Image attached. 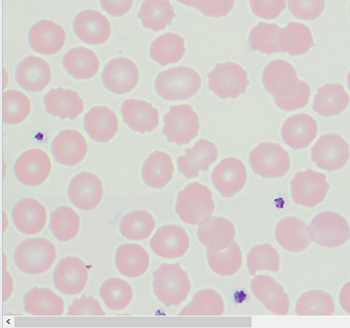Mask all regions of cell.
I'll return each mask as SVG.
<instances>
[{
    "label": "cell",
    "mask_w": 350,
    "mask_h": 328,
    "mask_svg": "<svg viewBox=\"0 0 350 328\" xmlns=\"http://www.w3.org/2000/svg\"><path fill=\"white\" fill-rule=\"evenodd\" d=\"M153 277L154 292L165 307L178 305L187 299L191 283L179 263L161 264Z\"/></svg>",
    "instance_id": "6da1fadb"
},
{
    "label": "cell",
    "mask_w": 350,
    "mask_h": 328,
    "mask_svg": "<svg viewBox=\"0 0 350 328\" xmlns=\"http://www.w3.org/2000/svg\"><path fill=\"white\" fill-rule=\"evenodd\" d=\"M163 120L165 125L162 131L169 142L182 146L189 144L198 135L199 118L190 105L171 106Z\"/></svg>",
    "instance_id": "8992f818"
},
{
    "label": "cell",
    "mask_w": 350,
    "mask_h": 328,
    "mask_svg": "<svg viewBox=\"0 0 350 328\" xmlns=\"http://www.w3.org/2000/svg\"><path fill=\"white\" fill-rule=\"evenodd\" d=\"M12 218L19 232L26 235H35L44 229L47 215L40 202L32 198H23L14 205Z\"/></svg>",
    "instance_id": "ffe728a7"
},
{
    "label": "cell",
    "mask_w": 350,
    "mask_h": 328,
    "mask_svg": "<svg viewBox=\"0 0 350 328\" xmlns=\"http://www.w3.org/2000/svg\"><path fill=\"white\" fill-rule=\"evenodd\" d=\"M99 293L107 308L112 310L126 308L133 299V290L130 284L118 277L105 280L100 288Z\"/></svg>",
    "instance_id": "ee69618b"
},
{
    "label": "cell",
    "mask_w": 350,
    "mask_h": 328,
    "mask_svg": "<svg viewBox=\"0 0 350 328\" xmlns=\"http://www.w3.org/2000/svg\"><path fill=\"white\" fill-rule=\"evenodd\" d=\"M198 225V239L209 249L224 250L232 243L235 236L233 223L224 217L211 216Z\"/></svg>",
    "instance_id": "cb8c5ba5"
},
{
    "label": "cell",
    "mask_w": 350,
    "mask_h": 328,
    "mask_svg": "<svg viewBox=\"0 0 350 328\" xmlns=\"http://www.w3.org/2000/svg\"><path fill=\"white\" fill-rule=\"evenodd\" d=\"M31 111V102L22 92L8 90L2 96L3 121L8 124H18L25 120Z\"/></svg>",
    "instance_id": "bcb514c9"
},
{
    "label": "cell",
    "mask_w": 350,
    "mask_h": 328,
    "mask_svg": "<svg viewBox=\"0 0 350 328\" xmlns=\"http://www.w3.org/2000/svg\"><path fill=\"white\" fill-rule=\"evenodd\" d=\"M297 80L295 69L289 62L283 59L269 62L262 72L264 87L273 96L282 94L289 90Z\"/></svg>",
    "instance_id": "1f68e13d"
},
{
    "label": "cell",
    "mask_w": 350,
    "mask_h": 328,
    "mask_svg": "<svg viewBox=\"0 0 350 328\" xmlns=\"http://www.w3.org/2000/svg\"><path fill=\"white\" fill-rule=\"evenodd\" d=\"M349 146L339 135H321L312 148V161L320 168L329 172L345 166L349 158Z\"/></svg>",
    "instance_id": "30bf717a"
},
{
    "label": "cell",
    "mask_w": 350,
    "mask_h": 328,
    "mask_svg": "<svg viewBox=\"0 0 350 328\" xmlns=\"http://www.w3.org/2000/svg\"><path fill=\"white\" fill-rule=\"evenodd\" d=\"M49 114L62 119H75L83 111V101L79 94L70 89H51L44 98Z\"/></svg>",
    "instance_id": "4316f807"
},
{
    "label": "cell",
    "mask_w": 350,
    "mask_h": 328,
    "mask_svg": "<svg viewBox=\"0 0 350 328\" xmlns=\"http://www.w3.org/2000/svg\"><path fill=\"white\" fill-rule=\"evenodd\" d=\"M280 29L281 27L275 23L260 22L252 29L249 36L252 49L268 55L281 52Z\"/></svg>",
    "instance_id": "f6af8a7d"
},
{
    "label": "cell",
    "mask_w": 350,
    "mask_h": 328,
    "mask_svg": "<svg viewBox=\"0 0 350 328\" xmlns=\"http://www.w3.org/2000/svg\"><path fill=\"white\" fill-rule=\"evenodd\" d=\"M72 27L75 35L89 44H103L111 35V25L107 18L94 10L78 13L73 20Z\"/></svg>",
    "instance_id": "2e32d148"
},
{
    "label": "cell",
    "mask_w": 350,
    "mask_h": 328,
    "mask_svg": "<svg viewBox=\"0 0 350 328\" xmlns=\"http://www.w3.org/2000/svg\"><path fill=\"white\" fill-rule=\"evenodd\" d=\"M250 1L254 14L267 20L277 18L286 8V0H250Z\"/></svg>",
    "instance_id": "f5cc1de1"
},
{
    "label": "cell",
    "mask_w": 350,
    "mask_h": 328,
    "mask_svg": "<svg viewBox=\"0 0 350 328\" xmlns=\"http://www.w3.org/2000/svg\"><path fill=\"white\" fill-rule=\"evenodd\" d=\"M103 186L95 174L83 172L75 175L70 182L68 195L77 208L83 210L94 209L103 195Z\"/></svg>",
    "instance_id": "5bb4252c"
},
{
    "label": "cell",
    "mask_w": 350,
    "mask_h": 328,
    "mask_svg": "<svg viewBox=\"0 0 350 328\" xmlns=\"http://www.w3.org/2000/svg\"><path fill=\"white\" fill-rule=\"evenodd\" d=\"M310 89L308 84L297 79L292 87L285 93L274 96L277 106L282 110L290 111L305 107L310 98Z\"/></svg>",
    "instance_id": "c3c4849f"
},
{
    "label": "cell",
    "mask_w": 350,
    "mask_h": 328,
    "mask_svg": "<svg viewBox=\"0 0 350 328\" xmlns=\"http://www.w3.org/2000/svg\"><path fill=\"white\" fill-rule=\"evenodd\" d=\"M291 186L293 201L308 208L322 202L329 188L325 175L310 169L297 173Z\"/></svg>",
    "instance_id": "9c48e42d"
},
{
    "label": "cell",
    "mask_w": 350,
    "mask_h": 328,
    "mask_svg": "<svg viewBox=\"0 0 350 328\" xmlns=\"http://www.w3.org/2000/svg\"><path fill=\"white\" fill-rule=\"evenodd\" d=\"M315 120L306 113L294 115L283 124L282 137L284 142L293 149L309 146L317 134Z\"/></svg>",
    "instance_id": "484cf974"
},
{
    "label": "cell",
    "mask_w": 350,
    "mask_h": 328,
    "mask_svg": "<svg viewBox=\"0 0 350 328\" xmlns=\"http://www.w3.org/2000/svg\"><path fill=\"white\" fill-rule=\"evenodd\" d=\"M280 44L282 53L291 55L304 54L314 45L311 31L304 24L289 23L280 29Z\"/></svg>",
    "instance_id": "8d00e7d4"
},
{
    "label": "cell",
    "mask_w": 350,
    "mask_h": 328,
    "mask_svg": "<svg viewBox=\"0 0 350 328\" xmlns=\"http://www.w3.org/2000/svg\"><path fill=\"white\" fill-rule=\"evenodd\" d=\"M224 303L221 295L210 288L198 292L191 301L178 314L179 316H221Z\"/></svg>",
    "instance_id": "ab89813d"
},
{
    "label": "cell",
    "mask_w": 350,
    "mask_h": 328,
    "mask_svg": "<svg viewBox=\"0 0 350 328\" xmlns=\"http://www.w3.org/2000/svg\"><path fill=\"white\" fill-rule=\"evenodd\" d=\"M55 286L67 295L80 293L88 279V270L84 262L75 256H67L57 264L53 275Z\"/></svg>",
    "instance_id": "7c38bea8"
},
{
    "label": "cell",
    "mask_w": 350,
    "mask_h": 328,
    "mask_svg": "<svg viewBox=\"0 0 350 328\" xmlns=\"http://www.w3.org/2000/svg\"><path fill=\"white\" fill-rule=\"evenodd\" d=\"M275 236L282 248L291 252L305 250L312 241L306 223L295 217L280 220L276 226Z\"/></svg>",
    "instance_id": "83f0119b"
},
{
    "label": "cell",
    "mask_w": 350,
    "mask_h": 328,
    "mask_svg": "<svg viewBox=\"0 0 350 328\" xmlns=\"http://www.w3.org/2000/svg\"><path fill=\"white\" fill-rule=\"evenodd\" d=\"M280 256L270 244H261L252 248L247 255V265L252 275L257 271L267 270L277 272L280 269Z\"/></svg>",
    "instance_id": "7dc6e473"
},
{
    "label": "cell",
    "mask_w": 350,
    "mask_h": 328,
    "mask_svg": "<svg viewBox=\"0 0 350 328\" xmlns=\"http://www.w3.org/2000/svg\"><path fill=\"white\" fill-rule=\"evenodd\" d=\"M121 113L124 122L132 130L150 133L159 125V111L147 101L129 99L124 101Z\"/></svg>",
    "instance_id": "d4e9b609"
},
{
    "label": "cell",
    "mask_w": 350,
    "mask_h": 328,
    "mask_svg": "<svg viewBox=\"0 0 350 328\" xmlns=\"http://www.w3.org/2000/svg\"><path fill=\"white\" fill-rule=\"evenodd\" d=\"M339 301L342 309L350 314V281L342 286L340 292Z\"/></svg>",
    "instance_id": "9f6ffc18"
},
{
    "label": "cell",
    "mask_w": 350,
    "mask_h": 328,
    "mask_svg": "<svg viewBox=\"0 0 350 328\" xmlns=\"http://www.w3.org/2000/svg\"><path fill=\"white\" fill-rule=\"evenodd\" d=\"M187 6L193 7V0H177Z\"/></svg>",
    "instance_id": "6f0895ef"
},
{
    "label": "cell",
    "mask_w": 350,
    "mask_h": 328,
    "mask_svg": "<svg viewBox=\"0 0 350 328\" xmlns=\"http://www.w3.org/2000/svg\"><path fill=\"white\" fill-rule=\"evenodd\" d=\"M150 245L158 256L174 259L185 254L189 247V238L182 227L166 225L157 230L150 239Z\"/></svg>",
    "instance_id": "e0dca14e"
},
{
    "label": "cell",
    "mask_w": 350,
    "mask_h": 328,
    "mask_svg": "<svg viewBox=\"0 0 350 328\" xmlns=\"http://www.w3.org/2000/svg\"><path fill=\"white\" fill-rule=\"evenodd\" d=\"M88 144L82 134L72 129L61 131L53 140L51 152L57 162L73 166L83 160Z\"/></svg>",
    "instance_id": "44dd1931"
},
{
    "label": "cell",
    "mask_w": 350,
    "mask_h": 328,
    "mask_svg": "<svg viewBox=\"0 0 350 328\" xmlns=\"http://www.w3.org/2000/svg\"><path fill=\"white\" fill-rule=\"evenodd\" d=\"M66 71L77 79H89L95 76L100 67L96 54L90 49L78 46L68 51L63 57Z\"/></svg>",
    "instance_id": "836d02e7"
},
{
    "label": "cell",
    "mask_w": 350,
    "mask_h": 328,
    "mask_svg": "<svg viewBox=\"0 0 350 328\" xmlns=\"http://www.w3.org/2000/svg\"><path fill=\"white\" fill-rule=\"evenodd\" d=\"M206 256L211 269L221 276L234 275L239 270L242 264L241 251L234 241L224 250L207 249Z\"/></svg>",
    "instance_id": "7bdbcfd3"
},
{
    "label": "cell",
    "mask_w": 350,
    "mask_h": 328,
    "mask_svg": "<svg viewBox=\"0 0 350 328\" xmlns=\"http://www.w3.org/2000/svg\"><path fill=\"white\" fill-rule=\"evenodd\" d=\"M79 227L80 217L68 206L58 207L51 213L49 228L60 242H67L75 238Z\"/></svg>",
    "instance_id": "60d3db41"
},
{
    "label": "cell",
    "mask_w": 350,
    "mask_h": 328,
    "mask_svg": "<svg viewBox=\"0 0 350 328\" xmlns=\"http://www.w3.org/2000/svg\"><path fill=\"white\" fill-rule=\"evenodd\" d=\"M174 172V166L171 156L165 152L156 150L144 161L142 175L148 186L162 189L171 181Z\"/></svg>",
    "instance_id": "d6a6232c"
},
{
    "label": "cell",
    "mask_w": 350,
    "mask_h": 328,
    "mask_svg": "<svg viewBox=\"0 0 350 328\" xmlns=\"http://www.w3.org/2000/svg\"><path fill=\"white\" fill-rule=\"evenodd\" d=\"M308 233L312 241L328 248L339 247L350 238V228L347 220L332 211L316 215L308 227Z\"/></svg>",
    "instance_id": "5b68a950"
},
{
    "label": "cell",
    "mask_w": 350,
    "mask_h": 328,
    "mask_svg": "<svg viewBox=\"0 0 350 328\" xmlns=\"http://www.w3.org/2000/svg\"><path fill=\"white\" fill-rule=\"evenodd\" d=\"M185 150V154L178 157L177 164L180 172L188 178L198 176L200 171H206L218 156L216 146L204 139Z\"/></svg>",
    "instance_id": "7402d4cb"
},
{
    "label": "cell",
    "mask_w": 350,
    "mask_h": 328,
    "mask_svg": "<svg viewBox=\"0 0 350 328\" xmlns=\"http://www.w3.org/2000/svg\"><path fill=\"white\" fill-rule=\"evenodd\" d=\"M201 78L193 69L178 66L161 71L157 77L155 90L167 100L188 99L200 90Z\"/></svg>",
    "instance_id": "3957f363"
},
{
    "label": "cell",
    "mask_w": 350,
    "mask_h": 328,
    "mask_svg": "<svg viewBox=\"0 0 350 328\" xmlns=\"http://www.w3.org/2000/svg\"><path fill=\"white\" fill-rule=\"evenodd\" d=\"M139 77L138 68L132 60L126 57H116L105 66L102 81L110 92L123 94L135 88Z\"/></svg>",
    "instance_id": "4fadbf2b"
},
{
    "label": "cell",
    "mask_w": 350,
    "mask_h": 328,
    "mask_svg": "<svg viewBox=\"0 0 350 328\" xmlns=\"http://www.w3.org/2000/svg\"><path fill=\"white\" fill-rule=\"evenodd\" d=\"M349 13H350V11H349Z\"/></svg>",
    "instance_id": "91938a15"
},
{
    "label": "cell",
    "mask_w": 350,
    "mask_h": 328,
    "mask_svg": "<svg viewBox=\"0 0 350 328\" xmlns=\"http://www.w3.org/2000/svg\"><path fill=\"white\" fill-rule=\"evenodd\" d=\"M214 209L212 192L198 182L189 183L178 194L176 211L186 223H200L212 215Z\"/></svg>",
    "instance_id": "7a4b0ae2"
},
{
    "label": "cell",
    "mask_w": 350,
    "mask_h": 328,
    "mask_svg": "<svg viewBox=\"0 0 350 328\" xmlns=\"http://www.w3.org/2000/svg\"><path fill=\"white\" fill-rule=\"evenodd\" d=\"M212 181L217 191L224 197H230L239 192L247 180L243 163L234 157L223 159L212 172Z\"/></svg>",
    "instance_id": "9a60e30c"
},
{
    "label": "cell",
    "mask_w": 350,
    "mask_h": 328,
    "mask_svg": "<svg viewBox=\"0 0 350 328\" xmlns=\"http://www.w3.org/2000/svg\"><path fill=\"white\" fill-rule=\"evenodd\" d=\"M208 77L209 89L222 99L237 98L245 93L249 85L246 71L230 62L216 64Z\"/></svg>",
    "instance_id": "52a82bcc"
},
{
    "label": "cell",
    "mask_w": 350,
    "mask_h": 328,
    "mask_svg": "<svg viewBox=\"0 0 350 328\" xmlns=\"http://www.w3.org/2000/svg\"><path fill=\"white\" fill-rule=\"evenodd\" d=\"M349 100L342 85L328 83L318 89L314 98L313 109L322 116L336 115L347 107Z\"/></svg>",
    "instance_id": "e575fe53"
},
{
    "label": "cell",
    "mask_w": 350,
    "mask_h": 328,
    "mask_svg": "<svg viewBox=\"0 0 350 328\" xmlns=\"http://www.w3.org/2000/svg\"><path fill=\"white\" fill-rule=\"evenodd\" d=\"M15 77L18 84L24 90L33 92H40L51 81V66L42 58L31 55L18 63Z\"/></svg>",
    "instance_id": "603a6c76"
},
{
    "label": "cell",
    "mask_w": 350,
    "mask_h": 328,
    "mask_svg": "<svg viewBox=\"0 0 350 328\" xmlns=\"http://www.w3.org/2000/svg\"><path fill=\"white\" fill-rule=\"evenodd\" d=\"M176 16L168 0H144L137 13L142 25L154 31L164 29Z\"/></svg>",
    "instance_id": "d590c367"
},
{
    "label": "cell",
    "mask_w": 350,
    "mask_h": 328,
    "mask_svg": "<svg viewBox=\"0 0 350 328\" xmlns=\"http://www.w3.org/2000/svg\"><path fill=\"white\" fill-rule=\"evenodd\" d=\"M291 13L297 18L312 20L324 10L325 0H287Z\"/></svg>",
    "instance_id": "681fc988"
},
{
    "label": "cell",
    "mask_w": 350,
    "mask_h": 328,
    "mask_svg": "<svg viewBox=\"0 0 350 328\" xmlns=\"http://www.w3.org/2000/svg\"><path fill=\"white\" fill-rule=\"evenodd\" d=\"M56 258V249L48 239L32 238L23 241L14 253L17 268L29 275L41 274L51 268Z\"/></svg>",
    "instance_id": "277c9868"
},
{
    "label": "cell",
    "mask_w": 350,
    "mask_h": 328,
    "mask_svg": "<svg viewBox=\"0 0 350 328\" xmlns=\"http://www.w3.org/2000/svg\"><path fill=\"white\" fill-rule=\"evenodd\" d=\"M234 0H193V7L212 18L226 16L232 9Z\"/></svg>",
    "instance_id": "f907efd6"
},
{
    "label": "cell",
    "mask_w": 350,
    "mask_h": 328,
    "mask_svg": "<svg viewBox=\"0 0 350 328\" xmlns=\"http://www.w3.org/2000/svg\"><path fill=\"white\" fill-rule=\"evenodd\" d=\"M155 228V221L148 211L136 210L128 213L121 219L120 232L122 235L132 241L148 238Z\"/></svg>",
    "instance_id": "f35d334b"
},
{
    "label": "cell",
    "mask_w": 350,
    "mask_h": 328,
    "mask_svg": "<svg viewBox=\"0 0 350 328\" xmlns=\"http://www.w3.org/2000/svg\"><path fill=\"white\" fill-rule=\"evenodd\" d=\"M250 163L253 171L263 178L284 176L291 167L288 153L279 144L262 142L250 154Z\"/></svg>",
    "instance_id": "ba28073f"
},
{
    "label": "cell",
    "mask_w": 350,
    "mask_h": 328,
    "mask_svg": "<svg viewBox=\"0 0 350 328\" xmlns=\"http://www.w3.org/2000/svg\"><path fill=\"white\" fill-rule=\"evenodd\" d=\"M83 125L92 139L103 143L111 139L118 129L115 112L104 106L92 108L84 117Z\"/></svg>",
    "instance_id": "f1b7e54d"
},
{
    "label": "cell",
    "mask_w": 350,
    "mask_h": 328,
    "mask_svg": "<svg viewBox=\"0 0 350 328\" xmlns=\"http://www.w3.org/2000/svg\"><path fill=\"white\" fill-rule=\"evenodd\" d=\"M51 163L42 150L34 148L21 154L14 163V172L23 184L35 187L44 182L49 177Z\"/></svg>",
    "instance_id": "8fae6325"
},
{
    "label": "cell",
    "mask_w": 350,
    "mask_h": 328,
    "mask_svg": "<svg viewBox=\"0 0 350 328\" xmlns=\"http://www.w3.org/2000/svg\"><path fill=\"white\" fill-rule=\"evenodd\" d=\"M149 256L141 245L133 243L119 246L116 252L115 263L118 271L128 277L142 275L149 266Z\"/></svg>",
    "instance_id": "4dcf8cb0"
},
{
    "label": "cell",
    "mask_w": 350,
    "mask_h": 328,
    "mask_svg": "<svg viewBox=\"0 0 350 328\" xmlns=\"http://www.w3.org/2000/svg\"><path fill=\"white\" fill-rule=\"evenodd\" d=\"M254 297L272 313L286 315L289 311L290 301L282 286L269 275H256L251 282Z\"/></svg>",
    "instance_id": "ac0fdd59"
},
{
    "label": "cell",
    "mask_w": 350,
    "mask_h": 328,
    "mask_svg": "<svg viewBox=\"0 0 350 328\" xmlns=\"http://www.w3.org/2000/svg\"><path fill=\"white\" fill-rule=\"evenodd\" d=\"M347 83H348V87L350 89V72L347 75Z\"/></svg>",
    "instance_id": "680465c9"
},
{
    "label": "cell",
    "mask_w": 350,
    "mask_h": 328,
    "mask_svg": "<svg viewBox=\"0 0 350 328\" xmlns=\"http://www.w3.org/2000/svg\"><path fill=\"white\" fill-rule=\"evenodd\" d=\"M102 8L113 16L120 17L131 9L133 0H100Z\"/></svg>",
    "instance_id": "db71d44e"
},
{
    "label": "cell",
    "mask_w": 350,
    "mask_h": 328,
    "mask_svg": "<svg viewBox=\"0 0 350 328\" xmlns=\"http://www.w3.org/2000/svg\"><path fill=\"white\" fill-rule=\"evenodd\" d=\"M29 43L37 53L53 55L64 45L66 32L64 28L49 20H41L33 25L28 34Z\"/></svg>",
    "instance_id": "d6986e66"
},
{
    "label": "cell",
    "mask_w": 350,
    "mask_h": 328,
    "mask_svg": "<svg viewBox=\"0 0 350 328\" xmlns=\"http://www.w3.org/2000/svg\"><path fill=\"white\" fill-rule=\"evenodd\" d=\"M3 301L5 302L10 297L13 290V281L6 268V256L3 253Z\"/></svg>",
    "instance_id": "11a10c76"
},
{
    "label": "cell",
    "mask_w": 350,
    "mask_h": 328,
    "mask_svg": "<svg viewBox=\"0 0 350 328\" xmlns=\"http://www.w3.org/2000/svg\"><path fill=\"white\" fill-rule=\"evenodd\" d=\"M335 305L332 296L323 290L304 292L297 299L295 312L299 316H331Z\"/></svg>",
    "instance_id": "b9f144b4"
},
{
    "label": "cell",
    "mask_w": 350,
    "mask_h": 328,
    "mask_svg": "<svg viewBox=\"0 0 350 328\" xmlns=\"http://www.w3.org/2000/svg\"><path fill=\"white\" fill-rule=\"evenodd\" d=\"M68 316H105L98 301L91 296L75 299L68 308Z\"/></svg>",
    "instance_id": "816d5d0a"
},
{
    "label": "cell",
    "mask_w": 350,
    "mask_h": 328,
    "mask_svg": "<svg viewBox=\"0 0 350 328\" xmlns=\"http://www.w3.org/2000/svg\"><path fill=\"white\" fill-rule=\"evenodd\" d=\"M24 310L33 316H62L63 299L46 288L33 287L23 297Z\"/></svg>",
    "instance_id": "f546056e"
},
{
    "label": "cell",
    "mask_w": 350,
    "mask_h": 328,
    "mask_svg": "<svg viewBox=\"0 0 350 328\" xmlns=\"http://www.w3.org/2000/svg\"><path fill=\"white\" fill-rule=\"evenodd\" d=\"M185 52V40L174 33H167L152 42L150 49L151 58L161 66L178 62Z\"/></svg>",
    "instance_id": "74e56055"
}]
</instances>
